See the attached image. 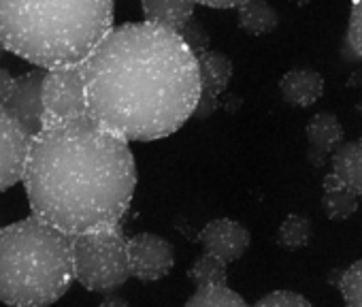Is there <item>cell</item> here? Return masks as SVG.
Returning <instances> with one entry per match:
<instances>
[{
  "instance_id": "2e32d148",
  "label": "cell",
  "mask_w": 362,
  "mask_h": 307,
  "mask_svg": "<svg viewBox=\"0 0 362 307\" xmlns=\"http://www.w3.org/2000/svg\"><path fill=\"white\" fill-rule=\"evenodd\" d=\"M332 173L362 197V137L354 141H343L330 156Z\"/></svg>"
},
{
  "instance_id": "44dd1931",
  "label": "cell",
  "mask_w": 362,
  "mask_h": 307,
  "mask_svg": "<svg viewBox=\"0 0 362 307\" xmlns=\"http://www.w3.org/2000/svg\"><path fill=\"white\" fill-rule=\"evenodd\" d=\"M179 35L184 37V41L188 43V47L197 54V56H201V54H205L207 50H209V33L205 30V26L192 16L188 22H186V26L179 30Z\"/></svg>"
},
{
  "instance_id": "277c9868",
  "label": "cell",
  "mask_w": 362,
  "mask_h": 307,
  "mask_svg": "<svg viewBox=\"0 0 362 307\" xmlns=\"http://www.w3.org/2000/svg\"><path fill=\"white\" fill-rule=\"evenodd\" d=\"M75 279L73 235L39 216L0 228V301L16 307L52 305Z\"/></svg>"
},
{
  "instance_id": "52a82bcc",
  "label": "cell",
  "mask_w": 362,
  "mask_h": 307,
  "mask_svg": "<svg viewBox=\"0 0 362 307\" xmlns=\"http://www.w3.org/2000/svg\"><path fill=\"white\" fill-rule=\"evenodd\" d=\"M226 262L218 260L211 254H203L188 271V277L194 282L197 290L186 301L188 307H241L245 299L228 286Z\"/></svg>"
},
{
  "instance_id": "603a6c76",
  "label": "cell",
  "mask_w": 362,
  "mask_h": 307,
  "mask_svg": "<svg viewBox=\"0 0 362 307\" xmlns=\"http://www.w3.org/2000/svg\"><path fill=\"white\" fill-rule=\"evenodd\" d=\"M347 43L358 54V58H362V0H351Z\"/></svg>"
},
{
  "instance_id": "8992f818",
  "label": "cell",
  "mask_w": 362,
  "mask_h": 307,
  "mask_svg": "<svg viewBox=\"0 0 362 307\" xmlns=\"http://www.w3.org/2000/svg\"><path fill=\"white\" fill-rule=\"evenodd\" d=\"M88 115V96L81 62L58 64L43 79V126Z\"/></svg>"
},
{
  "instance_id": "7c38bea8",
  "label": "cell",
  "mask_w": 362,
  "mask_h": 307,
  "mask_svg": "<svg viewBox=\"0 0 362 307\" xmlns=\"http://www.w3.org/2000/svg\"><path fill=\"white\" fill-rule=\"evenodd\" d=\"M199 73H201V98L194 111V117L207 120L220 107V96L228 88L233 79V60L220 52L207 50L199 56Z\"/></svg>"
},
{
  "instance_id": "ac0fdd59",
  "label": "cell",
  "mask_w": 362,
  "mask_h": 307,
  "mask_svg": "<svg viewBox=\"0 0 362 307\" xmlns=\"http://www.w3.org/2000/svg\"><path fill=\"white\" fill-rule=\"evenodd\" d=\"M239 28L252 37H264L273 33L279 24L277 11L267 3V0H247V3L237 7Z\"/></svg>"
},
{
  "instance_id": "7402d4cb",
  "label": "cell",
  "mask_w": 362,
  "mask_h": 307,
  "mask_svg": "<svg viewBox=\"0 0 362 307\" xmlns=\"http://www.w3.org/2000/svg\"><path fill=\"white\" fill-rule=\"evenodd\" d=\"M256 305H260V307H307L309 299H305L300 292H294V290H273V292H267L264 296H260L256 301Z\"/></svg>"
},
{
  "instance_id": "8fae6325",
  "label": "cell",
  "mask_w": 362,
  "mask_h": 307,
  "mask_svg": "<svg viewBox=\"0 0 362 307\" xmlns=\"http://www.w3.org/2000/svg\"><path fill=\"white\" fill-rule=\"evenodd\" d=\"M197 241L203 245V250L211 256H216L218 260L230 265L235 260H239L250 243H252V235L250 231L237 222V220H230V218H216L211 222H207Z\"/></svg>"
},
{
  "instance_id": "d6986e66",
  "label": "cell",
  "mask_w": 362,
  "mask_h": 307,
  "mask_svg": "<svg viewBox=\"0 0 362 307\" xmlns=\"http://www.w3.org/2000/svg\"><path fill=\"white\" fill-rule=\"evenodd\" d=\"M311 237H313L311 220L300 214H292L281 222L277 231V245L284 248L286 252H294L307 248L311 243Z\"/></svg>"
},
{
  "instance_id": "5bb4252c",
  "label": "cell",
  "mask_w": 362,
  "mask_h": 307,
  "mask_svg": "<svg viewBox=\"0 0 362 307\" xmlns=\"http://www.w3.org/2000/svg\"><path fill=\"white\" fill-rule=\"evenodd\" d=\"M279 92H281V98L288 105L307 109V107L315 105L322 98V94H324V77L313 69H294V71H288L281 77Z\"/></svg>"
},
{
  "instance_id": "4fadbf2b",
  "label": "cell",
  "mask_w": 362,
  "mask_h": 307,
  "mask_svg": "<svg viewBox=\"0 0 362 307\" xmlns=\"http://www.w3.org/2000/svg\"><path fill=\"white\" fill-rule=\"evenodd\" d=\"M305 137H307V158L313 167H324L332 151L343 143L345 132L341 122L337 120V115L332 113H315L307 128H305Z\"/></svg>"
},
{
  "instance_id": "cb8c5ba5",
  "label": "cell",
  "mask_w": 362,
  "mask_h": 307,
  "mask_svg": "<svg viewBox=\"0 0 362 307\" xmlns=\"http://www.w3.org/2000/svg\"><path fill=\"white\" fill-rule=\"evenodd\" d=\"M243 3H247V0H197V5L211 9H237Z\"/></svg>"
},
{
  "instance_id": "6da1fadb",
  "label": "cell",
  "mask_w": 362,
  "mask_h": 307,
  "mask_svg": "<svg viewBox=\"0 0 362 307\" xmlns=\"http://www.w3.org/2000/svg\"><path fill=\"white\" fill-rule=\"evenodd\" d=\"M81 66L88 115L126 141L164 139L199 107V56L164 24L113 26Z\"/></svg>"
},
{
  "instance_id": "5b68a950",
  "label": "cell",
  "mask_w": 362,
  "mask_h": 307,
  "mask_svg": "<svg viewBox=\"0 0 362 307\" xmlns=\"http://www.w3.org/2000/svg\"><path fill=\"white\" fill-rule=\"evenodd\" d=\"M75 279L92 292H113L128 277L130 256L128 237L122 224L73 235Z\"/></svg>"
},
{
  "instance_id": "9c48e42d",
  "label": "cell",
  "mask_w": 362,
  "mask_h": 307,
  "mask_svg": "<svg viewBox=\"0 0 362 307\" xmlns=\"http://www.w3.org/2000/svg\"><path fill=\"white\" fill-rule=\"evenodd\" d=\"M128 256L132 277L141 282H158L175 267L173 245L153 233H139L128 237Z\"/></svg>"
},
{
  "instance_id": "ba28073f",
  "label": "cell",
  "mask_w": 362,
  "mask_h": 307,
  "mask_svg": "<svg viewBox=\"0 0 362 307\" xmlns=\"http://www.w3.org/2000/svg\"><path fill=\"white\" fill-rule=\"evenodd\" d=\"M33 134L22 122L0 107V192L24 180Z\"/></svg>"
},
{
  "instance_id": "ffe728a7",
  "label": "cell",
  "mask_w": 362,
  "mask_h": 307,
  "mask_svg": "<svg viewBox=\"0 0 362 307\" xmlns=\"http://www.w3.org/2000/svg\"><path fill=\"white\" fill-rule=\"evenodd\" d=\"M339 290L343 294L345 305L362 307V258L349 265L339 275Z\"/></svg>"
},
{
  "instance_id": "484cf974",
  "label": "cell",
  "mask_w": 362,
  "mask_h": 307,
  "mask_svg": "<svg viewBox=\"0 0 362 307\" xmlns=\"http://www.w3.org/2000/svg\"><path fill=\"white\" fill-rule=\"evenodd\" d=\"M5 52H7V47L3 45V41H0V58H3V54H5Z\"/></svg>"
},
{
  "instance_id": "e0dca14e",
  "label": "cell",
  "mask_w": 362,
  "mask_h": 307,
  "mask_svg": "<svg viewBox=\"0 0 362 307\" xmlns=\"http://www.w3.org/2000/svg\"><path fill=\"white\" fill-rule=\"evenodd\" d=\"M197 0H141L143 20L181 30L194 16Z\"/></svg>"
},
{
  "instance_id": "30bf717a",
  "label": "cell",
  "mask_w": 362,
  "mask_h": 307,
  "mask_svg": "<svg viewBox=\"0 0 362 307\" xmlns=\"http://www.w3.org/2000/svg\"><path fill=\"white\" fill-rule=\"evenodd\" d=\"M43 66H37L35 71H28L22 77H13L5 109L16 115L22 126L35 137L43 128V79H45Z\"/></svg>"
},
{
  "instance_id": "7a4b0ae2",
  "label": "cell",
  "mask_w": 362,
  "mask_h": 307,
  "mask_svg": "<svg viewBox=\"0 0 362 307\" xmlns=\"http://www.w3.org/2000/svg\"><path fill=\"white\" fill-rule=\"evenodd\" d=\"M22 182L35 216L79 235L122 222L136 188V165L124 137L81 115L33 137Z\"/></svg>"
},
{
  "instance_id": "3957f363",
  "label": "cell",
  "mask_w": 362,
  "mask_h": 307,
  "mask_svg": "<svg viewBox=\"0 0 362 307\" xmlns=\"http://www.w3.org/2000/svg\"><path fill=\"white\" fill-rule=\"evenodd\" d=\"M111 28L113 0H0V41L35 66L83 62Z\"/></svg>"
},
{
  "instance_id": "d4e9b609",
  "label": "cell",
  "mask_w": 362,
  "mask_h": 307,
  "mask_svg": "<svg viewBox=\"0 0 362 307\" xmlns=\"http://www.w3.org/2000/svg\"><path fill=\"white\" fill-rule=\"evenodd\" d=\"M103 305H126V301L124 299H105Z\"/></svg>"
},
{
  "instance_id": "9a60e30c",
  "label": "cell",
  "mask_w": 362,
  "mask_h": 307,
  "mask_svg": "<svg viewBox=\"0 0 362 307\" xmlns=\"http://www.w3.org/2000/svg\"><path fill=\"white\" fill-rule=\"evenodd\" d=\"M322 190V209L328 220H347L358 212L360 195L345 186L332 171L324 175Z\"/></svg>"
}]
</instances>
